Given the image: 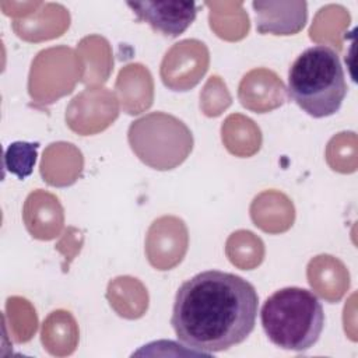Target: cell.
<instances>
[{"label":"cell","instance_id":"6da1fadb","mask_svg":"<svg viewBox=\"0 0 358 358\" xmlns=\"http://www.w3.org/2000/svg\"><path fill=\"white\" fill-rule=\"evenodd\" d=\"M257 309L259 295L248 280L206 270L178 288L171 324L182 344L210 355L243 343L255 329Z\"/></svg>","mask_w":358,"mask_h":358},{"label":"cell","instance_id":"7a4b0ae2","mask_svg":"<svg viewBox=\"0 0 358 358\" xmlns=\"http://www.w3.org/2000/svg\"><path fill=\"white\" fill-rule=\"evenodd\" d=\"M287 92L309 116L334 115L347 95V83L340 56L326 45L305 49L288 70Z\"/></svg>","mask_w":358,"mask_h":358},{"label":"cell","instance_id":"3957f363","mask_svg":"<svg viewBox=\"0 0 358 358\" xmlns=\"http://www.w3.org/2000/svg\"><path fill=\"white\" fill-rule=\"evenodd\" d=\"M260 320L267 338L274 345L301 352L317 343L324 327V312L312 291L285 287L264 301Z\"/></svg>","mask_w":358,"mask_h":358},{"label":"cell","instance_id":"277c9868","mask_svg":"<svg viewBox=\"0 0 358 358\" xmlns=\"http://www.w3.org/2000/svg\"><path fill=\"white\" fill-rule=\"evenodd\" d=\"M127 6L140 21L147 22L155 32L171 38L183 34L197 15L196 3L185 0L127 1Z\"/></svg>","mask_w":358,"mask_h":358},{"label":"cell","instance_id":"5b68a950","mask_svg":"<svg viewBox=\"0 0 358 358\" xmlns=\"http://www.w3.org/2000/svg\"><path fill=\"white\" fill-rule=\"evenodd\" d=\"M256 29L260 34L294 35L306 24L305 1H253Z\"/></svg>","mask_w":358,"mask_h":358},{"label":"cell","instance_id":"8992f818","mask_svg":"<svg viewBox=\"0 0 358 358\" xmlns=\"http://www.w3.org/2000/svg\"><path fill=\"white\" fill-rule=\"evenodd\" d=\"M39 143L14 141L4 152V168L18 179L28 178L35 166Z\"/></svg>","mask_w":358,"mask_h":358}]
</instances>
